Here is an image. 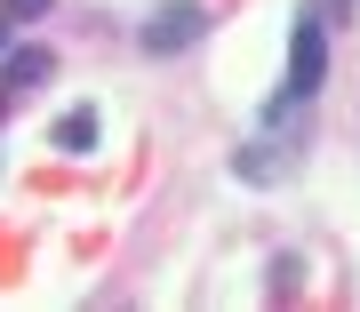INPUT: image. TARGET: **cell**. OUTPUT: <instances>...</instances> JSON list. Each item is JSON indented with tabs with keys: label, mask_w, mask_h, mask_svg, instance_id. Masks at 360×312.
Wrapping results in <instances>:
<instances>
[{
	"label": "cell",
	"mask_w": 360,
	"mask_h": 312,
	"mask_svg": "<svg viewBox=\"0 0 360 312\" xmlns=\"http://www.w3.org/2000/svg\"><path fill=\"white\" fill-rule=\"evenodd\" d=\"M321 80H328V16L304 0V8H296V25H288V80H281V96H272L257 120H264V129H281L296 104L321 96Z\"/></svg>",
	"instance_id": "obj_1"
},
{
	"label": "cell",
	"mask_w": 360,
	"mask_h": 312,
	"mask_svg": "<svg viewBox=\"0 0 360 312\" xmlns=\"http://www.w3.org/2000/svg\"><path fill=\"white\" fill-rule=\"evenodd\" d=\"M208 32V8H193V0H168V8L144 16V56H176V48H193V40Z\"/></svg>",
	"instance_id": "obj_2"
},
{
	"label": "cell",
	"mask_w": 360,
	"mask_h": 312,
	"mask_svg": "<svg viewBox=\"0 0 360 312\" xmlns=\"http://www.w3.org/2000/svg\"><path fill=\"white\" fill-rule=\"evenodd\" d=\"M288 152H296V144L264 129L257 144H240V152H232V176H240V184H272V176H288Z\"/></svg>",
	"instance_id": "obj_3"
},
{
	"label": "cell",
	"mask_w": 360,
	"mask_h": 312,
	"mask_svg": "<svg viewBox=\"0 0 360 312\" xmlns=\"http://www.w3.org/2000/svg\"><path fill=\"white\" fill-rule=\"evenodd\" d=\"M49 72H56V56L40 48V40H25V48H8V56H0V89H8V96H16V89H40Z\"/></svg>",
	"instance_id": "obj_4"
},
{
	"label": "cell",
	"mask_w": 360,
	"mask_h": 312,
	"mask_svg": "<svg viewBox=\"0 0 360 312\" xmlns=\"http://www.w3.org/2000/svg\"><path fill=\"white\" fill-rule=\"evenodd\" d=\"M96 129H104V120H96V104H72V112L56 120V152L89 160V152H96Z\"/></svg>",
	"instance_id": "obj_5"
},
{
	"label": "cell",
	"mask_w": 360,
	"mask_h": 312,
	"mask_svg": "<svg viewBox=\"0 0 360 312\" xmlns=\"http://www.w3.org/2000/svg\"><path fill=\"white\" fill-rule=\"evenodd\" d=\"M296 273H304L296 256H272V297H296Z\"/></svg>",
	"instance_id": "obj_6"
},
{
	"label": "cell",
	"mask_w": 360,
	"mask_h": 312,
	"mask_svg": "<svg viewBox=\"0 0 360 312\" xmlns=\"http://www.w3.org/2000/svg\"><path fill=\"white\" fill-rule=\"evenodd\" d=\"M0 16L8 25H32V16H49V0H0Z\"/></svg>",
	"instance_id": "obj_7"
},
{
	"label": "cell",
	"mask_w": 360,
	"mask_h": 312,
	"mask_svg": "<svg viewBox=\"0 0 360 312\" xmlns=\"http://www.w3.org/2000/svg\"><path fill=\"white\" fill-rule=\"evenodd\" d=\"M321 16L328 25H352V0H321Z\"/></svg>",
	"instance_id": "obj_8"
},
{
	"label": "cell",
	"mask_w": 360,
	"mask_h": 312,
	"mask_svg": "<svg viewBox=\"0 0 360 312\" xmlns=\"http://www.w3.org/2000/svg\"><path fill=\"white\" fill-rule=\"evenodd\" d=\"M16 48V25H8V16H0V56H8Z\"/></svg>",
	"instance_id": "obj_9"
}]
</instances>
